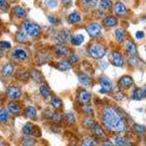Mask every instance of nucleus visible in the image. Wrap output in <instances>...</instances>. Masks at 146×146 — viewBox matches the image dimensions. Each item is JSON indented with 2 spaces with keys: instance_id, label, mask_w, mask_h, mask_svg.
Masks as SVG:
<instances>
[{
  "instance_id": "25",
  "label": "nucleus",
  "mask_w": 146,
  "mask_h": 146,
  "mask_svg": "<svg viewBox=\"0 0 146 146\" xmlns=\"http://www.w3.org/2000/svg\"><path fill=\"white\" fill-rule=\"evenodd\" d=\"M69 50L68 48H66L62 45H58L56 48V53L58 55V56H64L68 53Z\"/></svg>"
},
{
  "instance_id": "10",
  "label": "nucleus",
  "mask_w": 146,
  "mask_h": 146,
  "mask_svg": "<svg viewBox=\"0 0 146 146\" xmlns=\"http://www.w3.org/2000/svg\"><path fill=\"white\" fill-rule=\"evenodd\" d=\"M13 65L11 64H5L3 66L2 72L3 75H5V77H10V75H12L13 72Z\"/></svg>"
},
{
  "instance_id": "8",
  "label": "nucleus",
  "mask_w": 146,
  "mask_h": 146,
  "mask_svg": "<svg viewBox=\"0 0 146 146\" xmlns=\"http://www.w3.org/2000/svg\"><path fill=\"white\" fill-rule=\"evenodd\" d=\"M36 128L31 123H27L23 127V132L27 135H32L35 134Z\"/></svg>"
},
{
  "instance_id": "12",
  "label": "nucleus",
  "mask_w": 146,
  "mask_h": 146,
  "mask_svg": "<svg viewBox=\"0 0 146 146\" xmlns=\"http://www.w3.org/2000/svg\"><path fill=\"white\" fill-rule=\"evenodd\" d=\"M113 62H114L115 65L117 66H121L123 65V58L121 55L118 52H113Z\"/></svg>"
},
{
  "instance_id": "32",
  "label": "nucleus",
  "mask_w": 146,
  "mask_h": 146,
  "mask_svg": "<svg viewBox=\"0 0 146 146\" xmlns=\"http://www.w3.org/2000/svg\"><path fill=\"white\" fill-rule=\"evenodd\" d=\"M16 40H18V42H25L27 40V35L25 33H23V32H18L16 34Z\"/></svg>"
},
{
  "instance_id": "11",
  "label": "nucleus",
  "mask_w": 146,
  "mask_h": 146,
  "mask_svg": "<svg viewBox=\"0 0 146 146\" xmlns=\"http://www.w3.org/2000/svg\"><path fill=\"white\" fill-rule=\"evenodd\" d=\"M78 80L81 84L84 85L86 86H88L91 84V78L86 74H80L78 75Z\"/></svg>"
},
{
  "instance_id": "37",
  "label": "nucleus",
  "mask_w": 146,
  "mask_h": 146,
  "mask_svg": "<svg viewBox=\"0 0 146 146\" xmlns=\"http://www.w3.org/2000/svg\"><path fill=\"white\" fill-rule=\"evenodd\" d=\"M11 47V45L9 42L7 41H2L0 42V48L2 49H8Z\"/></svg>"
},
{
  "instance_id": "42",
  "label": "nucleus",
  "mask_w": 146,
  "mask_h": 146,
  "mask_svg": "<svg viewBox=\"0 0 146 146\" xmlns=\"http://www.w3.org/2000/svg\"><path fill=\"white\" fill-rule=\"evenodd\" d=\"M8 7L6 0H0V9L2 10H6Z\"/></svg>"
},
{
  "instance_id": "44",
  "label": "nucleus",
  "mask_w": 146,
  "mask_h": 146,
  "mask_svg": "<svg viewBox=\"0 0 146 146\" xmlns=\"http://www.w3.org/2000/svg\"><path fill=\"white\" fill-rule=\"evenodd\" d=\"M70 62H72V63H76V62L78 61V56L75 54L71 55V56H70Z\"/></svg>"
},
{
  "instance_id": "7",
  "label": "nucleus",
  "mask_w": 146,
  "mask_h": 146,
  "mask_svg": "<svg viewBox=\"0 0 146 146\" xmlns=\"http://www.w3.org/2000/svg\"><path fill=\"white\" fill-rule=\"evenodd\" d=\"M101 86L102 88L100 90V92L102 94L108 93L112 89V83L108 78H102L101 80Z\"/></svg>"
},
{
  "instance_id": "13",
  "label": "nucleus",
  "mask_w": 146,
  "mask_h": 146,
  "mask_svg": "<svg viewBox=\"0 0 146 146\" xmlns=\"http://www.w3.org/2000/svg\"><path fill=\"white\" fill-rule=\"evenodd\" d=\"M14 13L18 18H24L27 17V11L20 6H17L14 8Z\"/></svg>"
},
{
  "instance_id": "4",
  "label": "nucleus",
  "mask_w": 146,
  "mask_h": 146,
  "mask_svg": "<svg viewBox=\"0 0 146 146\" xmlns=\"http://www.w3.org/2000/svg\"><path fill=\"white\" fill-rule=\"evenodd\" d=\"M86 31L91 36H96L100 35L102 28L100 24L96 23H93L87 27Z\"/></svg>"
},
{
  "instance_id": "45",
  "label": "nucleus",
  "mask_w": 146,
  "mask_h": 146,
  "mask_svg": "<svg viewBox=\"0 0 146 146\" xmlns=\"http://www.w3.org/2000/svg\"><path fill=\"white\" fill-rule=\"evenodd\" d=\"M135 36H136V37L137 39H142L144 37L145 35H144V32H141V31H138V32H137L136 35H135Z\"/></svg>"
},
{
  "instance_id": "27",
  "label": "nucleus",
  "mask_w": 146,
  "mask_h": 146,
  "mask_svg": "<svg viewBox=\"0 0 146 146\" xmlns=\"http://www.w3.org/2000/svg\"><path fill=\"white\" fill-rule=\"evenodd\" d=\"M31 76L36 82H41L42 80H43V77H42L41 73L38 71H36V70H34L31 72Z\"/></svg>"
},
{
  "instance_id": "1",
  "label": "nucleus",
  "mask_w": 146,
  "mask_h": 146,
  "mask_svg": "<svg viewBox=\"0 0 146 146\" xmlns=\"http://www.w3.org/2000/svg\"><path fill=\"white\" fill-rule=\"evenodd\" d=\"M103 121L108 129L114 131H123L126 128L124 118L113 108H108L103 113Z\"/></svg>"
},
{
  "instance_id": "22",
  "label": "nucleus",
  "mask_w": 146,
  "mask_h": 146,
  "mask_svg": "<svg viewBox=\"0 0 146 146\" xmlns=\"http://www.w3.org/2000/svg\"><path fill=\"white\" fill-rule=\"evenodd\" d=\"M10 115L8 112L5 109L0 110V123H5L8 121Z\"/></svg>"
},
{
  "instance_id": "20",
  "label": "nucleus",
  "mask_w": 146,
  "mask_h": 146,
  "mask_svg": "<svg viewBox=\"0 0 146 146\" xmlns=\"http://www.w3.org/2000/svg\"><path fill=\"white\" fill-rule=\"evenodd\" d=\"M26 115L31 119H35L36 117V111L33 107H28L26 110Z\"/></svg>"
},
{
  "instance_id": "16",
  "label": "nucleus",
  "mask_w": 146,
  "mask_h": 146,
  "mask_svg": "<svg viewBox=\"0 0 146 146\" xmlns=\"http://www.w3.org/2000/svg\"><path fill=\"white\" fill-rule=\"evenodd\" d=\"M104 24L108 27H114L117 24V19L115 17L109 16L104 20Z\"/></svg>"
},
{
  "instance_id": "34",
  "label": "nucleus",
  "mask_w": 146,
  "mask_h": 146,
  "mask_svg": "<svg viewBox=\"0 0 146 146\" xmlns=\"http://www.w3.org/2000/svg\"><path fill=\"white\" fill-rule=\"evenodd\" d=\"M45 3L48 7L53 9L56 7L58 2L57 0H45Z\"/></svg>"
},
{
  "instance_id": "39",
  "label": "nucleus",
  "mask_w": 146,
  "mask_h": 146,
  "mask_svg": "<svg viewBox=\"0 0 146 146\" xmlns=\"http://www.w3.org/2000/svg\"><path fill=\"white\" fill-rule=\"evenodd\" d=\"M84 125H85V126L87 128H93L95 124L92 120L88 118V119H86V121H84Z\"/></svg>"
},
{
  "instance_id": "29",
  "label": "nucleus",
  "mask_w": 146,
  "mask_h": 146,
  "mask_svg": "<svg viewBox=\"0 0 146 146\" xmlns=\"http://www.w3.org/2000/svg\"><path fill=\"white\" fill-rule=\"evenodd\" d=\"M112 2L110 0H101L100 2V7L103 10H109L112 7Z\"/></svg>"
},
{
  "instance_id": "48",
  "label": "nucleus",
  "mask_w": 146,
  "mask_h": 146,
  "mask_svg": "<svg viewBox=\"0 0 146 146\" xmlns=\"http://www.w3.org/2000/svg\"><path fill=\"white\" fill-rule=\"evenodd\" d=\"M0 145H2V144H1V143H0Z\"/></svg>"
},
{
  "instance_id": "30",
  "label": "nucleus",
  "mask_w": 146,
  "mask_h": 146,
  "mask_svg": "<svg viewBox=\"0 0 146 146\" xmlns=\"http://www.w3.org/2000/svg\"><path fill=\"white\" fill-rule=\"evenodd\" d=\"M115 37L116 40H118L119 42H121L124 39V32L123 29H118L115 30Z\"/></svg>"
},
{
  "instance_id": "40",
  "label": "nucleus",
  "mask_w": 146,
  "mask_h": 146,
  "mask_svg": "<svg viewBox=\"0 0 146 146\" xmlns=\"http://www.w3.org/2000/svg\"><path fill=\"white\" fill-rule=\"evenodd\" d=\"M94 130L95 134H96L99 136H101V135H103V131L101 128L98 126V125H94Z\"/></svg>"
},
{
  "instance_id": "31",
  "label": "nucleus",
  "mask_w": 146,
  "mask_h": 146,
  "mask_svg": "<svg viewBox=\"0 0 146 146\" xmlns=\"http://www.w3.org/2000/svg\"><path fill=\"white\" fill-rule=\"evenodd\" d=\"M40 94H41L42 96H43L44 98H47L50 94V88H48V87L45 86H42L40 87Z\"/></svg>"
},
{
  "instance_id": "46",
  "label": "nucleus",
  "mask_w": 146,
  "mask_h": 146,
  "mask_svg": "<svg viewBox=\"0 0 146 146\" xmlns=\"http://www.w3.org/2000/svg\"><path fill=\"white\" fill-rule=\"evenodd\" d=\"M48 19H49V21H50V23H54L56 22V18H54V17L52 16V15L48 16Z\"/></svg>"
},
{
  "instance_id": "47",
  "label": "nucleus",
  "mask_w": 146,
  "mask_h": 146,
  "mask_svg": "<svg viewBox=\"0 0 146 146\" xmlns=\"http://www.w3.org/2000/svg\"><path fill=\"white\" fill-rule=\"evenodd\" d=\"M144 94H145V96H146V88L144 90Z\"/></svg>"
},
{
  "instance_id": "33",
  "label": "nucleus",
  "mask_w": 146,
  "mask_h": 146,
  "mask_svg": "<svg viewBox=\"0 0 146 146\" xmlns=\"http://www.w3.org/2000/svg\"><path fill=\"white\" fill-rule=\"evenodd\" d=\"M115 143H116L117 145H121V146L129 145L124 138L121 137H118L115 139Z\"/></svg>"
},
{
  "instance_id": "19",
  "label": "nucleus",
  "mask_w": 146,
  "mask_h": 146,
  "mask_svg": "<svg viewBox=\"0 0 146 146\" xmlns=\"http://www.w3.org/2000/svg\"><path fill=\"white\" fill-rule=\"evenodd\" d=\"M145 97L144 90H142L141 88H137L135 90L133 93V99L135 100H140Z\"/></svg>"
},
{
  "instance_id": "6",
  "label": "nucleus",
  "mask_w": 146,
  "mask_h": 146,
  "mask_svg": "<svg viewBox=\"0 0 146 146\" xmlns=\"http://www.w3.org/2000/svg\"><path fill=\"white\" fill-rule=\"evenodd\" d=\"M7 95L11 100H16L18 99L21 95L20 89L15 86H10L7 89Z\"/></svg>"
},
{
  "instance_id": "26",
  "label": "nucleus",
  "mask_w": 146,
  "mask_h": 146,
  "mask_svg": "<svg viewBox=\"0 0 146 146\" xmlns=\"http://www.w3.org/2000/svg\"><path fill=\"white\" fill-rule=\"evenodd\" d=\"M58 68L61 71H67L71 68V64L68 62L63 61L58 64Z\"/></svg>"
},
{
  "instance_id": "21",
  "label": "nucleus",
  "mask_w": 146,
  "mask_h": 146,
  "mask_svg": "<svg viewBox=\"0 0 146 146\" xmlns=\"http://www.w3.org/2000/svg\"><path fill=\"white\" fill-rule=\"evenodd\" d=\"M80 20H81V17H80V14L78 13H73L69 15V21L72 23H78L80 21Z\"/></svg>"
},
{
  "instance_id": "24",
  "label": "nucleus",
  "mask_w": 146,
  "mask_h": 146,
  "mask_svg": "<svg viewBox=\"0 0 146 146\" xmlns=\"http://www.w3.org/2000/svg\"><path fill=\"white\" fill-rule=\"evenodd\" d=\"M69 37H70V35H69L68 32H62L58 34V35L57 36V40L59 42H65L68 40Z\"/></svg>"
},
{
  "instance_id": "14",
  "label": "nucleus",
  "mask_w": 146,
  "mask_h": 146,
  "mask_svg": "<svg viewBox=\"0 0 146 146\" xmlns=\"http://www.w3.org/2000/svg\"><path fill=\"white\" fill-rule=\"evenodd\" d=\"M90 98H91V96H90L89 94H88L87 91H82L79 94V96H78L79 100H80L81 102L84 103V104L88 103V102L90 101Z\"/></svg>"
},
{
  "instance_id": "2",
  "label": "nucleus",
  "mask_w": 146,
  "mask_h": 146,
  "mask_svg": "<svg viewBox=\"0 0 146 146\" xmlns=\"http://www.w3.org/2000/svg\"><path fill=\"white\" fill-rule=\"evenodd\" d=\"M24 30L27 35L32 36H38L41 32L40 27L36 23L32 22H27L24 24Z\"/></svg>"
},
{
  "instance_id": "3",
  "label": "nucleus",
  "mask_w": 146,
  "mask_h": 146,
  "mask_svg": "<svg viewBox=\"0 0 146 146\" xmlns=\"http://www.w3.org/2000/svg\"><path fill=\"white\" fill-rule=\"evenodd\" d=\"M89 53L94 58H100L105 55V49L102 45L95 44L89 48Z\"/></svg>"
},
{
  "instance_id": "17",
  "label": "nucleus",
  "mask_w": 146,
  "mask_h": 146,
  "mask_svg": "<svg viewBox=\"0 0 146 146\" xmlns=\"http://www.w3.org/2000/svg\"><path fill=\"white\" fill-rule=\"evenodd\" d=\"M84 40V37L82 35H77L73 36L71 39L72 43L74 45H80Z\"/></svg>"
},
{
  "instance_id": "23",
  "label": "nucleus",
  "mask_w": 146,
  "mask_h": 146,
  "mask_svg": "<svg viewBox=\"0 0 146 146\" xmlns=\"http://www.w3.org/2000/svg\"><path fill=\"white\" fill-rule=\"evenodd\" d=\"M126 50L129 54L135 55L137 53L136 45L132 42H129L126 45Z\"/></svg>"
},
{
  "instance_id": "18",
  "label": "nucleus",
  "mask_w": 146,
  "mask_h": 146,
  "mask_svg": "<svg viewBox=\"0 0 146 146\" xmlns=\"http://www.w3.org/2000/svg\"><path fill=\"white\" fill-rule=\"evenodd\" d=\"M7 108H8L9 111L13 113V114H18L21 111L20 107L15 102H10Z\"/></svg>"
},
{
  "instance_id": "43",
  "label": "nucleus",
  "mask_w": 146,
  "mask_h": 146,
  "mask_svg": "<svg viewBox=\"0 0 146 146\" xmlns=\"http://www.w3.org/2000/svg\"><path fill=\"white\" fill-rule=\"evenodd\" d=\"M34 143H35V139L31 137L24 140V145H33Z\"/></svg>"
},
{
  "instance_id": "5",
  "label": "nucleus",
  "mask_w": 146,
  "mask_h": 146,
  "mask_svg": "<svg viewBox=\"0 0 146 146\" xmlns=\"http://www.w3.org/2000/svg\"><path fill=\"white\" fill-rule=\"evenodd\" d=\"M12 56L18 61H25L28 58V54L27 51L21 48H16L12 52Z\"/></svg>"
},
{
  "instance_id": "28",
  "label": "nucleus",
  "mask_w": 146,
  "mask_h": 146,
  "mask_svg": "<svg viewBox=\"0 0 146 146\" xmlns=\"http://www.w3.org/2000/svg\"><path fill=\"white\" fill-rule=\"evenodd\" d=\"M51 104L53 108H56V109H58V108H60L62 106V100H60L58 97H56V96H54V97L52 98Z\"/></svg>"
},
{
  "instance_id": "36",
  "label": "nucleus",
  "mask_w": 146,
  "mask_h": 146,
  "mask_svg": "<svg viewBox=\"0 0 146 146\" xmlns=\"http://www.w3.org/2000/svg\"><path fill=\"white\" fill-rule=\"evenodd\" d=\"M83 3L88 7H94L97 3V0H83Z\"/></svg>"
},
{
  "instance_id": "41",
  "label": "nucleus",
  "mask_w": 146,
  "mask_h": 146,
  "mask_svg": "<svg viewBox=\"0 0 146 146\" xmlns=\"http://www.w3.org/2000/svg\"><path fill=\"white\" fill-rule=\"evenodd\" d=\"M83 145H88V146H91V145H94L95 143L94 141H93L92 139H85L83 141Z\"/></svg>"
},
{
  "instance_id": "15",
  "label": "nucleus",
  "mask_w": 146,
  "mask_h": 146,
  "mask_svg": "<svg viewBox=\"0 0 146 146\" xmlns=\"http://www.w3.org/2000/svg\"><path fill=\"white\" fill-rule=\"evenodd\" d=\"M115 11H116L117 13L121 15H125L126 13V7L121 2H117L115 4Z\"/></svg>"
},
{
  "instance_id": "38",
  "label": "nucleus",
  "mask_w": 146,
  "mask_h": 146,
  "mask_svg": "<svg viewBox=\"0 0 146 146\" xmlns=\"http://www.w3.org/2000/svg\"><path fill=\"white\" fill-rule=\"evenodd\" d=\"M65 117H66V121H68L70 123H75V117H74V115H73L72 114H71V113H68V114L66 115V116Z\"/></svg>"
},
{
  "instance_id": "35",
  "label": "nucleus",
  "mask_w": 146,
  "mask_h": 146,
  "mask_svg": "<svg viewBox=\"0 0 146 146\" xmlns=\"http://www.w3.org/2000/svg\"><path fill=\"white\" fill-rule=\"evenodd\" d=\"M134 128L137 132L139 133H144L146 131L145 126L143 125H139V124H135L134 125Z\"/></svg>"
},
{
  "instance_id": "9",
  "label": "nucleus",
  "mask_w": 146,
  "mask_h": 146,
  "mask_svg": "<svg viewBox=\"0 0 146 146\" xmlns=\"http://www.w3.org/2000/svg\"><path fill=\"white\" fill-rule=\"evenodd\" d=\"M119 83L121 86L124 87V88H129L133 84V80L129 76H123V78H121Z\"/></svg>"
}]
</instances>
